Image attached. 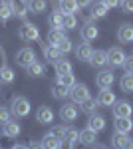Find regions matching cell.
<instances>
[{
	"instance_id": "6da1fadb",
	"label": "cell",
	"mask_w": 133,
	"mask_h": 149,
	"mask_svg": "<svg viewBox=\"0 0 133 149\" xmlns=\"http://www.w3.org/2000/svg\"><path fill=\"white\" fill-rule=\"evenodd\" d=\"M30 109H32V105L30 102L24 97V95H16L14 100H12V115L14 117H26V115L30 113Z\"/></svg>"
},
{
	"instance_id": "7a4b0ae2",
	"label": "cell",
	"mask_w": 133,
	"mask_h": 149,
	"mask_svg": "<svg viewBox=\"0 0 133 149\" xmlns=\"http://www.w3.org/2000/svg\"><path fill=\"white\" fill-rule=\"evenodd\" d=\"M18 36H20V40L24 42H36L38 38H40V32H38V28L30 22H24L20 28H18Z\"/></svg>"
},
{
	"instance_id": "3957f363",
	"label": "cell",
	"mask_w": 133,
	"mask_h": 149,
	"mask_svg": "<svg viewBox=\"0 0 133 149\" xmlns=\"http://www.w3.org/2000/svg\"><path fill=\"white\" fill-rule=\"evenodd\" d=\"M125 52H123L121 48H117V46H113L107 50V64H109L111 68H121L123 66V62H125Z\"/></svg>"
},
{
	"instance_id": "277c9868",
	"label": "cell",
	"mask_w": 133,
	"mask_h": 149,
	"mask_svg": "<svg viewBox=\"0 0 133 149\" xmlns=\"http://www.w3.org/2000/svg\"><path fill=\"white\" fill-rule=\"evenodd\" d=\"M70 97L74 100V103H79V102H84L86 97H89V90H88V86L86 84H74L72 88H70Z\"/></svg>"
},
{
	"instance_id": "5b68a950",
	"label": "cell",
	"mask_w": 133,
	"mask_h": 149,
	"mask_svg": "<svg viewBox=\"0 0 133 149\" xmlns=\"http://www.w3.org/2000/svg\"><path fill=\"white\" fill-rule=\"evenodd\" d=\"M111 111H113L115 117H131L133 107H131V103L125 102V100H121V102H117V100H115V103L111 105Z\"/></svg>"
},
{
	"instance_id": "8992f818",
	"label": "cell",
	"mask_w": 133,
	"mask_h": 149,
	"mask_svg": "<svg viewBox=\"0 0 133 149\" xmlns=\"http://www.w3.org/2000/svg\"><path fill=\"white\" fill-rule=\"evenodd\" d=\"M34 60H36V54H34L32 48H22V50H18V54H16V64L22 66V68H28Z\"/></svg>"
},
{
	"instance_id": "52a82bcc",
	"label": "cell",
	"mask_w": 133,
	"mask_h": 149,
	"mask_svg": "<svg viewBox=\"0 0 133 149\" xmlns=\"http://www.w3.org/2000/svg\"><path fill=\"white\" fill-rule=\"evenodd\" d=\"M95 100H97V105H101V107H111L115 103V93L109 88H101V92L97 93Z\"/></svg>"
},
{
	"instance_id": "ba28073f",
	"label": "cell",
	"mask_w": 133,
	"mask_h": 149,
	"mask_svg": "<svg viewBox=\"0 0 133 149\" xmlns=\"http://www.w3.org/2000/svg\"><path fill=\"white\" fill-rule=\"evenodd\" d=\"M79 143L88 145V147H93L97 145V131H93L91 127H86L79 131Z\"/></svg>"
},
{
	"instance_id": "9c48e42d",
	"label": "cell",
	"mask_w": 133,
	"mask_h": 149,
	"mask_svg": "<svg viewBox=\"0 0 133 149\" xmlns=\"http://www.w3.org/2000/svg\"><path fill=\"white\" fill-rule=\"evenodd\" d=\"M60 117H62V121H74L76 117H78V107H76V103H64L62 107H60Z\"/></svg>"
},
{
	"instance_id": "30bf717a",
	"label": "cell",
	"mask_w": 133,
	"mask_h": 149,
	"mask_svg": "<svg viewBox=\"0 0 133 149\" xmlns=\"http://www.w3.org/2000/svg\"><path fill=\"white\" fill-rule=\"evenodd\" d=\"M113 81H115V76H113L111 70H101L100 74L95 76V84H97L100 88H111Z\"/></svg>"
},
{
	"instance_id": "8fae6325",
	"label": "cell",
	"mask_w": 133,
	"mask_h": 149,
	"mask_svg": "<svg viewBox=\"0 0 133 149\" xmlns=\"http://www.w3.org/2000/svg\"><path fill=\"white\" fill-rule=\"evenodd\" d=\"M81 38H84V42H91V40H95L97 36H100V30H97V26L93 22H86L81 26Z\"/></svg>"
},
{
	"instance_id": "7c38bea8",
	"label": "cell",
	"mask_w": 133,
	"mask_h": 149,
	"mask_svg": "<svg viewBox=\"0 0 133 149\" xmlns=\"http://www.w3.org/2000/svg\"><path fill=\"white\" fill-rule=\"evenodd\" d=\"M117 40L121 44H131L133 42V24H121L117 30Z\"/></svg>"
},
{
	"instance_id": "4fadbf2b",
	"label": "cell",
	"mask_w": 133,
	"mask_h": 149,
	"mask_svg": "<svg viewBox=\"0 0 133 149\" xmlns=\"http://www.w3.org/2000/svg\"><path fill=\"white\" fill-rule=\"evenodd\" d=\"M12 8V16H16V18H26V14H28V4H24L22 0H10L8 2Z\"/></svg>"
},
{
	"instance_id": "5bb4252c",
	"label": "cell",
	"mask_w": 133,
	"mask_h": 149,
	"mask_svg": "<svg viewBox=\"0 0 133 149\" xmlns=\"http://www.w3.org/2000/svg\"><path fill=\"white\" fill-rule=\"evenodd\" d=\"M79 143V131L76 127H66V133H64V145L68 147H76Z\"/></svg>"
},
{
	"instance_id": "9a60e30c",
	"label": "cell",
	"mask_w": 133,
	"mask_h": 149,
	"mask_svg": "<svg viewBox=\"0 0 133 149\" xmlns=\"http://www.w3.org/2000/svg\"><path fill=\"white\" fill-rule=\"evenodd\" d=\"M113 127H115V131H119V133H131L133 121H131V117H115Z\"/></svg>"
},
{
	"instance_id": "2e32d148",
	"label": "cell",
	"mask_w": 133,
	"mask_h": 149,
	"mask_svg": "<svg viewBox=\"0 0 133 149\" xmlns=\"http://www.w3.org/2000/svg\"><path fill=\"white\" fill-rule=\"evenodd\" d=\"M89 64L93 66V68H103V66H107V52H103V50H95L91 58H89Z\"/></svg>"
},
{
	"instance_id": "e0dca14e",
	"label": "cell",
	"mask_w": 133,
	"mask_h": 149,
	"mask_svg": "<svg viewBox=\"0 0 133 149\" xmlns=\"http://www.w3.org/2000/svg\"><path fill=\"white\" fill-rule=\"evenodd\" d=\"M93 54V48L89 46L88 42H84V44H79L76 48V58H78L79 62H89V58Z\"/></svg>"
},
{
	"instance_id": "ac0fdd59",
	"label": "cell",
	"mask_w": 133,
	"mask_h": 149,
	"mask_svg": "<svg viewBox=\"0 0 133 149\" xmlns=\"http://www.w3.org/2000/svg\"><path fill=\"white\" fill-rule=\"evenodd\" d=\"M36 119H38L40 123H52V121H54V111H52L48 105H42V107H38V111H36Z\"/></svg>"
},
{
	"instance_id": "d6986e66",
	"label": "cell",
	"mask_w": 133,
	"mask_h": 149,
	"mask_svg": "<svg viewBox=\"0 0 133 149\" xmlns=\"http://www.w3.org/2000/svg\"><path fill=\"white\" fill-rule=\"evenodd\" d=\"M129 141H131L129 133H119V131H115V135L111 137V145L117 147V149H125L129 145Z\"/></svg>"
},
{
	"instance_id": "ffe728a7",
	"label": "cell",
	"mask_w": 133,
	"mask_h": 149,
	"mask_svg": "<svg viewBox=\"0 0 133 149\" xmlns=\"http://www.w3.org/2000/svg\"><path fill=\"white\" fill-rule=\"evenodd\" d=\"M107 10H109V8H107L101 0H95V2L91 4V12H89V14H91V18H93V20H97V18H105Z\"/></svg>"
},
{
	"instance_id": "44dd1931",
	"label": "cell",
	"mask_w": 133,
	"mask_h": 149,
	"mask_svg": "<svg viewBox=\"0 0 133 149\" xmlns=\"http://www.w3.org/2000/svg\"><path fill=\"white\" fill-rule=\"evenodd\" d=\"M20 131H22L20 123H18V121H12V119H10V121H6V123L2 125V133H4L6 137H16Z\"/></svg>"
},
{
	"instance_id": "7402d4cb",
	"label": "cell",
	"mask_w": 133,
	"mask_h": 149,
	"mask_svg": "<svg viewBox=\"0 0 133 149\" xmlns=\"http://www.w3.org/2000/svg\"><path fill=\"white\" fill-rule=\"evenodd\" d=\"M88 127H91L93 131L100 133L101 129H105V117H103V115L91 113V115H89V119H88Z\"/></svg>"
},
{
	"instance_id": "603a6c76",
	"label": "cell",
	"mask_w": 133,
	"mask_h": 149,
	"mask_svg": "<svg viewBox=\"0 0 133 149\" xmlns=\"http://www.w3.org/2000/svg\"><path fill=\"white\" fill-rule=\"evenodd\" d=\"M79 10L78 0H60V12L62 14H76Z\"/></svg>"
},
{
	"instance_id": "cb8c5ba5",
	"label": "cell",
	"mask_w": 133,
	"mask_h": 149,
	"mask_svg": "<svg viewBox=\"0 0 133 149\" xmlns=\"http://www.w3.org/2000/svg\"><path fill=\"white\" fill-rule=\"evenodd\" d=\"M97 107H100V105H97V100H93V97H86L84 102H79V109H81L84 113H88V115L95 113Z\"/></svg>"
},
{
	"instance_id": "d4e9b609",
	"label": "cell",
	"mask_w": 133,
	"mask_h": 149,
	"mask_svg": "<svg viewBox=\"0 0 133 149\" xmlns=\"http://www.w3.org/2000/svg\"><path fill=\"white\" fill-rule=\"evenodd\" d=\"M44 56H46L48 62H56V60L62 58V52H60V48H58V46L48 44V46H44Z\"/></svg>"
},
{
	"instance_id": "484cf974",
	"label": "cell",
	"mask_w": 133,
	"mask_h": 149,
	"mask_svg": "<svg viewBox=\"0 0 133 149\" xmlns=\"http://www.w3.org/2000/svg\"><path fill=\"white\" fill-rule=\"evenodd\" d=\"M64 30H66V28H52V30L48 32V42H50V44H54V46H58V44L62 42V38L66 36Z\"/></svg>"
},
{
	"instance_id": "4316f807",
	"label": "cell",
	"mask_w": 133,
	"mask_h": 149,
	"mask_svg": "<svg viewBox=\"0 0 133 149\" xmlns=\"http://www.w3.org/2000/svg\"><path fill=\"white\" fill-rule=\"evenodd\" d=\"M119 86H121V90L125 93H133V74L125 72L121 76V80H119Z\"/></svg>"
},
{
	"instance_id": "83f0119b",
	"label": "cell",
	"mask_w": 133,
	"mask_h": 149,
	"mask_svg": "<svg viewBox=\"0 0 133 149\" xmlns=\"http://www.w3.org/2000/svg\"><path fill=\"white\" fill-rule=\"evenodd\" d=\"M62 145L64 143L60 139H56L52 133H46L44 139H42V147H46V149H58V147H62Z\"/></svg>"
},
{
	"instance_id": "f1b7e54d",
	"label": "cell",
	"mask_w": 133,
	"mask_h": 149,
	"mask_svg": "<svg viewBox=\"0 0 133 149\" xmlns=\"http://www.w3.org/2000/svg\"><path fill=\"white\" fill-rule=\"evenodd\" d=\"M52 95H54L56 100H66L68 95H70V88H66V86L60 84V81H56L54 90H52Z\"/></svg>"
},
{
	"instance_id": "f546056e",
	"label": "cell",
	"mask_w": 133,
	"mask_h": 149,
	"mask_svg": "<svg viewBox=\"0 0 133 149\" xmlns=\"http://www.w3.org/2000/svg\"><path fill=\"white\" fill-rule=\"evenodd\" d=\"M16 78V74H14V70L8 68V66H2L0 68V84H12Z\"/></svg>"
},
{
	"instance_id": "4dcf8cb0",
	"label": "cell",
	"mask_w": 133,
	"mask_h": 149,
	"mask_svg": "<svg viewBox=\"0 0 133 149\" xmlns=\"http://www.w3.org/2000/svg\"><path fill=\"white\" fill-rule=\"evenodd\" d=\"M54 66H56V74H58V76H60V74H70V72H72V64H70L68 60H64V58L56 60Z\"/></svg>"
},
{
	"instance_id": "1f68e13d",
	"label": "cell",
	"mask_w": 133,
	"mask_h": 149,
	"mask_svg": "<svg viewBox=\"0 0 133 149\" xmlns=\"http://www.w3.org/2000/svg\"><path fill=\"white\" fill-rule=\"evenodd\" d=\"M46 10V0H28V12L42 14Z\"/></svg>"
},
{
	"instance_id": "d6a6232c",
	"label": "cell",
	"mask_w": 133,
	"mask_h": 149,
	"mask_svg": "<svg viewBox=\"0 0 133 149\" xmlns=\"http://www.w3.org/2000/svg\"><path fill=\"white\" fill-rule=\"evenodd\" d=\"M26 70H28V74H30V76H34V78L44 76V64H40V62H36V60H34V62Z\"/></svg>"
},
{
	"instance_id": "836d02e7",
	"label": "cell",
	"mask_w": 133,
	"mask_h": 149,
	"mask_svg": "<svg viewBox=\"0 0 133 149\" xmlns=\"http://www.w3.org/2000/svg\"><path fill=\"white\" fill-rule=\"evenodd\" d=\"M12 18V8L8 2H0V22H8Z\"/></svg>"
},
{
	"instance_id": "e575fe53",
	"label": "cell",
	"mask_w": 133,
	"mask_h": 149,
	"mask_svg": "<svg viewBox=\"0 0 133 149\" xmlns=\"http://www.w3.org/2000/svg\"><path fill=\"white\" fill-rule=\"evenodd\" d=\"M62 20H64V14L60 10H56V12L50 14V26H52V28H64V26H62Z\"/></svg>"
},
{
	"instance_id": "d590c367",
	"label": "cell",
	"mask_w": 133,
	"mask_h": 149,
	"mask_svg": "<svg viewBox=\"0 0 133 149\" xmlns=\"http://www.w3.org/2000/svg\"><path fill=\"white\" fill-rule=\"evenodd\" d=\"M62 26L66 30H74L78 26V20H76V14H64V20H62Z\"/></svg>"
},
{
	"instance_id": "8d00e7d4",
	"label": "cell",
	"mask_w": 133,
	"mask_h": 149,
	"mask_svg": "<svg viewBox=\"0 0 133 149\" xmlns=\"http://www.w3.org/2000/svg\"><path fill=\"white\" fill-rule=\"evenodd\" d=\"M58 81H60V84H64L66 88H72V86L76 84V78H74V74H72V72H70V74H60V76H58Z\"/></svg>"
},
{
	"instance_id": "74e56055",
	"label": "cell",
	"mask_w": 133,
	"mask_h": 149,
	"mask_svg": "<svg viewBox=\"0 0 133 149\" xmlns=\"http://www.w3.org/2000/svg\"><path fill=\"white\" fill-rule=\"evenodd\" d=\"M58 48H60V52H62V54H68V52H72V40H70L68 36H64V38H62V42L58 44Z\"/></svg>"
},
{
	"instance_id": "f35d334b",
	"label": "cell",
	"mask_w": 133,
	"mask_h": 149,
	"mask_svg": "<svg viewBox=\"0 0 133 149\" xmlns=\"http://www.w3.org/2000/svg\"><path fill=\"white\" fill-rule=\"evenodd\" d=\"M10 119H12V111L8 107H2V105H0V125H4V123L10 121Z\"/></svg>"
},
{
	"instance_id": "ab89813d",
	"label": "cell",
	"mask_w": 133,
	"mask_h": 149,
	"mask_svg": "<svg viewBox=\"0 0 133 149\" xmlns=\"http://www.w3.org/2000/svg\"><path fill=\"white\" fill-rule=\"evenodd\" d=\"M50 133H52V135H54L56 139H60V141L64 143V133H66V127H64V125H56L54 129L50 131Z\"/></svg>"
},
{
	"instance_id": "60d3db41",
	"label": "cell",
	"mask_w": 133,
	"mask_h": 149,
	"mask_svg": "<svg viewBox=\"0 0 133 149\" xmlns=\"http://www.w3.org/2000/svg\"><path fill=\"white\" fill-rule=\"evenodd\" d=\"M119 6H121L123 12H133V0H121Z\"/></svg>"
},
{
	"instance_id": "b9f144b4",
	"label": "cell",
	"mask_w": 133,
	"mask_h": 149,
	"mask_svg": "<svg viewBox=\"0 0 133 149\" xmlns=\"http://www.w3.org/2000/svg\"><path fill=\"white\" fill-rule=\"evenodd\" d=\"M123 68H125V72H129V74H133V56L125 58V62H123Z\"/></svg>"
},
{
	"instance_id": "7bdbcfd3",
	"label": "cell",
	"mask_w": 133,
	"mask_h": 149,
	"mask_svg": "<svg viewBox=\"0 0 133 149\" xmlns=\"http://www.w3.org/2000/svg\"><path fill=\"white\" fill-rule=\"evenodd\" d=\"M101 2H103L107 8H115V6H119V2H121V0H101Z\"/></svg>"
},
{
	"instance_id": "ee69618b",
	"label": "cell",
	"mask_w": 133,
	"mask_h": 149,
	"mask_svg": "<svg viewBox=\"0 0 133 149\" xmlns=\"http://www.w3.org/2000/svg\"><path fill=\"white\" fill-rule=\"evenodd\" d=\"M88 4H91L89 0H78V6L81 8V6H88Z\"/></svg>"
},
{
	"instance_id": "f6af8a7d",
	"label": "cell",
	"mask_w": 133,
	"mask_h": 149,
	"mask_svg": "<svg viewBox=\"0 0 133 149\" xmlns=\"http://www.w3.org/2000/svg\"><path fill=\"white\" fill-rule=\"evenodd\" d=\"M30 147H42V141H30Z\"/></svg>"
},
{
	"instance_id": "bcb514c9",
	"label": "cell",
	"mask_w": 133,
	"mask_h": 149,
	"mask_svg": "<svg viewBox=\"0 0 133 149\" xmlns=\"http://www.w3.org/2000/svg\"><path fill=\"white\" fill-rule=\"evenodd\" d=\"M127 147H131V149H133V139H131V141H129V145H127Z\"/></svg>"
},
{
	"instance_id": "7dc6e473",
	"label": "cell",
	"mask_w": 133,
	"mask_h": 149,
	"mask_svg": "<svg viewBox=\"0 0 133 149\" xmlns=\"http://www.w3.org/2000/svg\"><path fill=\"white\" fill-rule=\"evenodd\" d=\"M89 2H95V0H89Z\"/></svg>"
}]
</instances>
